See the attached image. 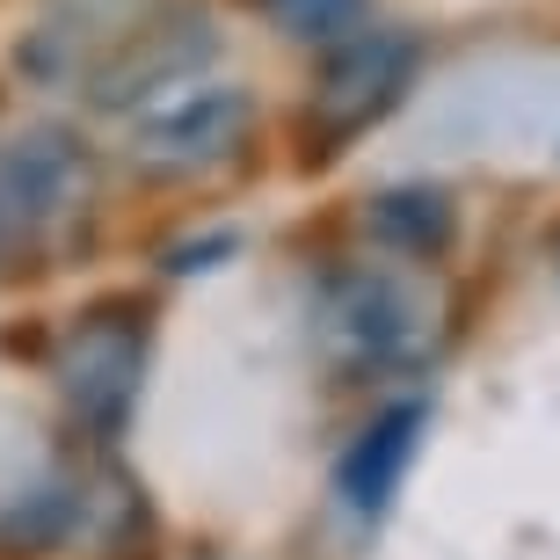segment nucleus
I'll use <instances>...</instances> for the list:
<instances>
[{
	"mask_svg": "<svg viewBox=\"0 0 560 560\" xmlns=\"http://www.w3.org/2000/svg\"><path fill=\"white\" fill-rule=\"evenodd\" d=\"M444 299L400 262H328L313 284V342L342 378H394L430 364Z\"/></svg>",
	"mask_w": 560,
	"mask_h": 560,
	"instance_id": "f257e3e1",
	"label": "nucleus"
},
{
	"mask_svg": "<svg viewBox=\"0 0 560 560\" xmlns=\"http://www.w3.org/2000/svg\"><path fill=\"white\" fill-rule=\"evenodd\" d=\"M95 153L73 131H22L0 145V277L59 270L88 241Z\"/></svg>",
	"mask_w": 560,
	"mask_h": 560,
	"instance_id": "f03ea898",
	"label": "nucleus"
},
{
	"mask_svg": "<svg viewBox=\"0 0 560 560\" xmlns=\"http://www.w3.org/2000/svg\"><path fill=\"white\" fill-rule=\"evenodd\" d=\"M422 73V44L408 30H350L342 44H328V59L313 73L306 95V153L313 161H335L350 153L364 131H378L408 103V88Z\"/></svg>",
	"mask_w": 560,
	"mask_h": 560,
	"instance_id": "7ed1b4c3",
	"label": "nucleus"
},
{
	"mask_svg": "<svg viewBox=\"0 0 560 560\" xmlns=\"http://www.w3.org/2000/svg\"><path fill=\"white\" fill-rule=\"evenodd\" d=\"M145 350H153V320L139 299H103L66 320L59 350H51V378L88 436H103V444L125 436L145 386Z\"/></svg>",
	"mask_w": 560,
	"mask_h": 560,
	"instance_id": "20e7f679",
	"label": "nucleus"
},
{
	"mask_svg": "<svg viewBox=\"0 0 560 560\" xmlns=\"http://www.w3.org/2000/svg\"><path fill=\"white\" fill-rule=\"evenodd\" d=\"M255 131V95L226 81H189L161 103H145L139 131H131V153L153 175H211L248 153Z\"/></svg>",
	"mask_w": 560,
	"mask_h": 560,
	"instance_id": "39448f33",
	"label": "nucleus"
},
{
	"mask_svg": "<svg viewBox=\"0 0 560 560\" xmlns=\"http://www.w3.org/2000/svg\"><path fill=\"white\" fill-rule=\"evenodd\" d=\"M211 51H219V37H211L205 15H189V8H145L125 37L88 66V95L103 109H145V103H161V95L197 81V66Z\"/></svg>",
	"mask_w": 560,
	"mask_h": 560,
	"instance_id": "423d86ee",
	"label": "nucleus"
},
{
	"mask_svg": "<svg viewBox=\"0 0 560 560\" xmlns=\"http://www.w3.org/2000/svg\"><path fill=\"white\" fill-rule=\"evenodd\" d=\"M422 430H430V408L422 400H400V408H386V416H372L357 430V444L335 466V495H342V510L357 524H378L394 510L400 480H408V466L422 452Z\"/></svg>",
	"mask_w": 560,
	"mask_h": 560,
	"instance_id": "0eeeda50",
	"label": "nucleus"
},
{
	"mask_svg": "<svg viewBox=\"0 0 560 560\" xmlns=\"http://www.w3.org/2000/svg\"><path fill=\"white\" fill-rule=\"evenodd\" d=\"M364 233L400 262H436L458 233V205H452V189H436V183H394L364 205Z\"/></svg>",
	"mask_w": 560,
	"mask_h": 560,
	"instance_id": "6e6552de",
	"label": "nucleus"
},
{
	"mask_svg": "<svg viewBox=\"0 0 560 560\" xmlns=\"http://www.w3.org/2000/svg\"><path fill=\"white\" fill-rule=\"evenodd\" d=\"M255 15L270 22L277 37L291 44H342L350 30H364L372 22V0H255Z\"/></svg>",
	"mask_w": 560,
	"mask_h": 560,
	"instance_id": "1a4fd4ad",
	"label": "nucleus"
},
{
	"mask_svg": "<svg viewBox=\"0 0 560 560\" xmlns=\"http://www.w3.org/2000/svg\"><path fill=\"white\" fill-rule=\"evenodd\" d=\"M553 270H560V233H553Z\"/></svg>",
	"mask_w": 560,
	"mask_h": 560,
	"instance_id": "9d476101",
	"label": "nucleus"
}]
</instances>
